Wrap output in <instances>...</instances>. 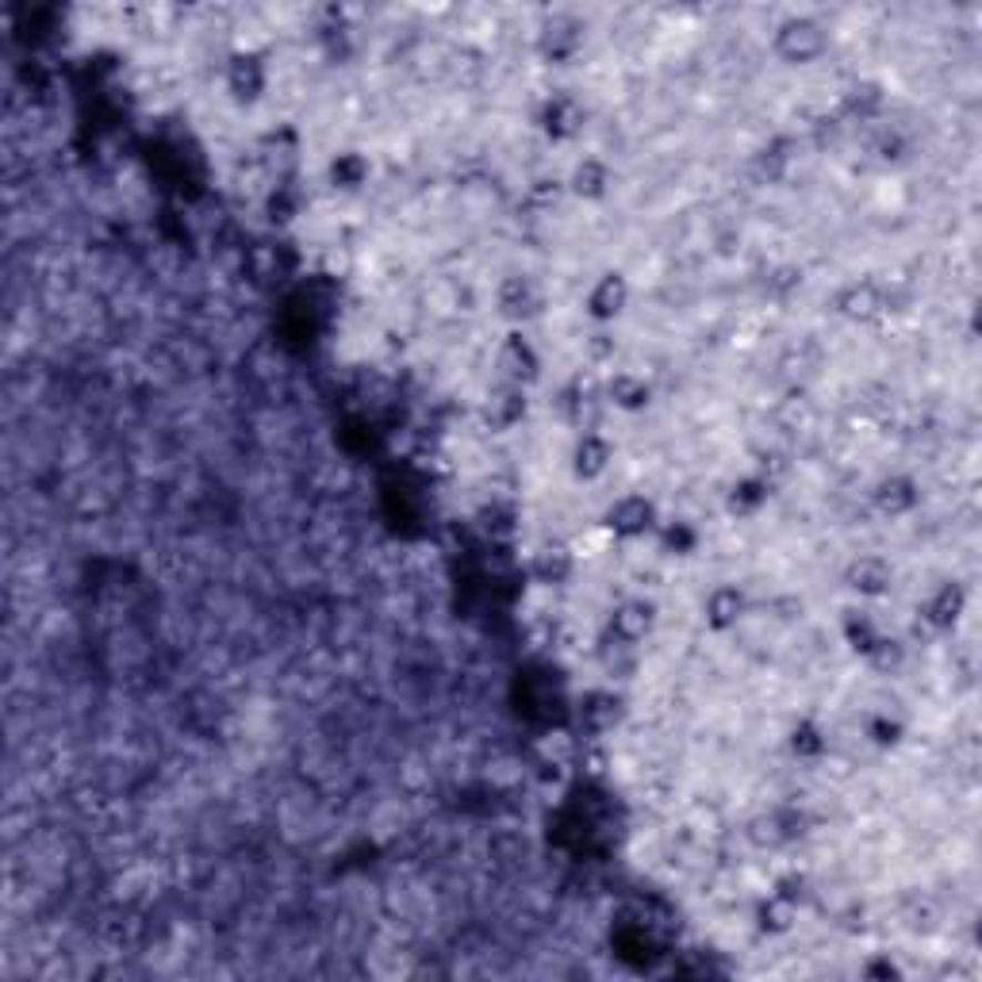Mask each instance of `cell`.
Masks as SVG:
<instances>
[{"instance_id":"cell-1","label":"cell","mask_w":982,"mask_h":982,"mask_svg":"<svg viewBox=\"0 0 982 982\" xmlns=\"http://www.w3.org/2000/svg\"><path fill=\"white\" fill-rule=\"evenodd\" d=\"M771 50L787 65H810L829 50V28L821 20H814V16H790V20L776 28Z\"/></svg>"},{"instance_id":"cell-2","label":"cell","mask_w":982,"mask_h":982,"mask_svg":"<svg viewBox=\"0 0 982 982\" xmlns=\"http://www.w3.org/2000/svg\"><path fill=\"white\" fill-rule=\"evenodd\" d=\"M653 526H656V503L648 495H641V491H630V495L614 499L611 511H606V530L622 541L645 538Z\"/></svg>"},{"instance_id":"cell-3","label":"cell","mask_w":982,"mask_h":982,"mask_svg":"<svg viewBox=\"0 0 982 982\" xmlns=\"http://www.w3.org/2000/svg\"><path fill=\"white\" fill-rule=\"evenodd\" d=\"M845 584L860 599H879V595H887L890 584H894V569H890L887 556L863 553V556H856V561H848Z\"/></svg>"},{"instance_id":"cell-4","label":"cell","mask_w":982,"mask_h":982,"mask_svg":"<svg viewBox=\"0 0 982 982\" xmlns=\"http://www.w3.org/2000/svg\"><path fill=\"white\" fill-rule=\"evenodd\" d=\"M223 78H227V93L235 96L238 104H254V100L269 89V73H265L262 58L243 54V50H238V54H231L227 73H223Z\"/></svg>"},{"instance_id":"cell-5","label":"cell","mask_w":982,"mask_h":982,"mask_svg":"<svg viewBox=\"0 0 982 982\" xmlns=\"http://www.w3.org/2000/svg\"><path fill=\"white\" fill-rule=\"evenodd\" d=\"M630 307V280L622 273H603L587 293V315L595 323H614Z\"/></svg>"},{"instance_id":"cell-6","label":"cell","mask_w":982,"mask_h":982,"mask_svg":"<svg viewBox=\"0 0 982 982\" xmlns=\"http://www.w3.org/2000/svg\"><path fill=\"white\" fill-rule=\"evenodd\" d=\"M653 603L645 599H622L618 606L611 611V637L626 641V645H641L648 634H653Z\"/></svg>"},{"instance_id":"cell-7","label":"cell","mask_w":982,"mask_h":982,"mask_svg":"<svg viewBox=\"0 0 982 982\" xmlns=\"http://www.w3.org/2000/svg\"><path fill=\"white\" fill-rule=\"evenodd\" d=\"M703 614H706V626L718 630V634H726V630H734L737 622L748 614V599H745V591L734 587V584L714 587L710 595H706V603H703Z\"/></svg>"},{"instance_id":"cell-8","label":"cell","mask_w":982,"mask_h":982,"mask_svg":"<svg viewBox=\"0 0 982 982\" xmlns=\"http://www.w3.org/2000/svg\"><path fill=\"white\" fill-rule=\"evenodd\" d=\"M968 614V591H963L960 584H940L933 595L925 599V606H921V618L929 622L933 630H952L955 622Z\"/></svg>"},{"instance_id":"cell-9","label":"cell","mask_w":982,"mask_h":982,"mask_svg":"<svg viewBox=\"0 0 982 982\" xmlns=\"http://www.w3.org/2000/svg\"><path fill=\"white\" fill-rule=\"evenodd\" d=\"M580 729H587V734H611L614 726H618L622 718V698L614 695V691H591V695L580 698Z\"/></svg>"},{"instance_id":"cell-10","label":"cell","mask_w":982,"mask_h":982,"mask_svg":"<svg viewBox=\"0 0 982 982\" xmlns=\"http://www.w3.org/2000/svg\"><path fill=\"white\" fill-rule=\"evenodd\" d=\"M530 572H534V580H541V584H564V580L576 572V553H572L564 541H545V545H538V553L530 556Z\"/></svg>"},{"instance_id":"cell-11","label":"cell","mask_w":982,"mask_h":982,"mask_svg":"<svg viewBox=\"0 0 982 982\" xmlns=\"http://www.w3.org/2000/svg\"><path fill=\"white\" fill-rule=\"evenodd\" d=\"M499 369H503L507 385H530L538 377L541 361H538V349L526 342L522 335H511L503 342V354H499Z\"/></svg>"},{"instance_id":"cell-12","label":"cell","mask_w":982,"mask_h":982,"mask_svg":"<svg viewBox=\"0 0 982 982\" xmlns=\"http://www.w3.org/2000/svg\"><path fill=\"white\" fill-rule=\"evenodd\" d=\"M611 461H614V449L603 434H595V430H587L576 442V449H572V472H576L580 480H599L611 469Z\"/></svg>"},{"instance_id":"cell-13","label":"cell","mask_w":982,"mask_h":982,"mask_svg":"<svg viewBox=\"0 0 982 982\" xmlns=\"http://www.w3.org/2000/svg\"><path fill=\"white\" fill-rule=\"evenodd\" d=\"M522 415H526V392H522V385H507L503 380L484 403V419L491 430H511Z\"/></svg>"},{"instance_id":"cell-14","label":"cell","mask_w":982,"mask_h":982,"mask_svg":"<svg viewBox=\"0 0 982 982\" xmlns=\"http://www.w3.org/2000/svg\"><path fill=\"white\" fill-rule=\"evenodd\" d=\"M606 399H611L618 411H645L648 399H653V385H648L641 372L622 369L606 380Z\"/></svg>"},{"instance_id":"cell-15","label":"cell","mask_w":982,"mask_h":982,"mask_svg":"<svg viewBox=\"0 0 982 982\" xmlns=\"http://www.w3.org/2000/svg\"><path fill=\"white\" fill-rule=\"evenodd\" d=\"M541 123H545V131L553 139H572L580 131V123H584V108H580L576 96L561 93V96H553L545 104V115H541Z\"/></svg>"},{"instance_id":"cell-16","label":"cell","mask_w":982,"mask_h":982,"mask_svg":"<svg viewBox=\"0 0 982 982\" xmlns=\"http://www.w3.org/2000/svg\"><path fill=\"white\" fill-rule=\"evenodd\" d=\"M569 188L584 200L606 196V188H611V165H606L603 157H580L576 170H572V177H569Z\"/></svg>"},{"instance_id":"cell-17","label":"cell","mask_w":982,"mask_h":982,"mask_svg":"<svg viewBox=\"0 0 982 982\" xmlns=\"http://www.w3.org/2000/svg\"><path fill=\"white\" fill-rule=\"evenodd\" d=\"M918 484L906 477H890L883 480V484L876 488V507L883 514H890V519H898V514H910L913 507H918Z\"/></svg>"},{"instance_id":"cell-18","label":"cell","mask_w":982,"mask_h":982,"mask_svg":"<svg viewBox=\"0 0 982 982\" xmlns=\"http://www.w3.org/2000/svg\"><path fill=\"white\" fill-rule=\"evenodd\" d=\"M795 918H798V902L779 894V890H771L760 902V910H756V925H760L764 933H787V929L795 925Z\"/></svg>"},{"instance_id":"cell-19","label":"cell","mask_w":982,"mask_h":982,"mask_svg":"<svg viewBox=\"0 0 982 982\" xmlns=\"http://www.w3.org/2000/svg\"><path fill=\"white\" fill-rule=\"evenodd\" d=\"M840 315H848V319H871V315H879V307H883V293H879L876 285H868V280H856V285H848L845 293H840L837 299Z\"/></svg>"},{"instance_id":"cell-20","label":"cell","mask_w":982,"mask_h":982,"mask_svg":"<svg viewBox=\"0 0 982 982\" xmlns=\"http://www.w3.org/2000/svg\"><path fill=\"white\" fill-rule=\"evenodd\" d=\"M499 307H503L507 315H514V319L530 315V311H534V307H538L534 285H530L526 277H507L503 285H499Z\"/></svg>"},{"instance_id":"cell-21","label":"cell","mask_w":982,"mask_h":982,"mask_svg":"<svg viewBox=\"0 0 982 982\" xmlns=\"http://www.w3.org/2000/svg\"><path fill=\"white\" fill-rule=\"evenodd\" d=\"M845 637H848V645L852 648H860L863 656L871 653V648L879 645V637H883V630H879V622L871 618V614H863V611H852L845 618Z\"/></svg>"},{"instance_id":"cell-22","label":"cell","mask_w":982,"mask_h":982,"mask_svg":"<svg viewBox=\"0 0 982 982\" xmlns=\"http://www.w3.org/2000/svg\"><path fill=\"white\" fill-rule=\"evenodd\" d=\"M365 177H369V165H365L361 154H338L335 165H330V181L338 188H357L365 185Z\"/></svg>"},{"instance_id":"cell-23","label":"cell","mask_w":982,"mask_h":982,"mask_svg":"<svg viewBox=\"0 0 982 982\" xmlns=\"http://www.w3.org/2000/svg\"><path fill=\"white\" fill-rule=\"evenodd\" d=\"M760 503H768V484H764V480H740L734 495H729V507H734L737 514H753Z\"/></svg>"},{"instance_id":"cell-24","label":"cell","mask_w":982,"mask_h":982,"mask_svg":"<svg viewBox=\"0 0 982 982\" xmlns=\"http://www.w3.org/2000/svg\"><path fill=\"white\" fill-rule=\"evenodd\" d=\"M661 545L668 549V553L687 556V553H695L698 534L687 526V522H664V530H661Z\"/></svg>"},{"instance_id":"cell-25","label":"cell","mask_w":982,"mask_h":982,"mask_svg":"<svg viewBox=\"0 0 982 982\" xmlns=\"http://www.w3.org/2000/svg\"><path fill=\"white\" fill-rule=\"evenodd\" d=\"M868 737L876 740V745H894L898 737H902V722L890 718V714H876V718H868Z\"/></svg>"}]
</instances>
